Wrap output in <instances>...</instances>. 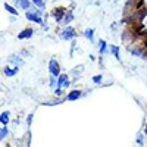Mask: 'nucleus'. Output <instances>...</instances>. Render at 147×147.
<instances>
[{"mask_svg": "<svg viewBox=\"0 0 147 147\" xmlns=\"http://www.w3.org/2000/svg\"><path fill=\"white\" fill-rule=\"evenodd\" d=\"M49 72H50V75L59 77V74H60V65L57 63L56 59H52L50 62H49Z\"/></svg>", "mask_w": 147, "mask_h": 147, "instance_id": "obj_4", "label": "nucleus"}, {"mask_svg": "<svg viewBox=\"0 0 147 147\" xmlns=\"http://www.w3.org/2000/svg\"><path fill=\"white\" fill-rule=\"evenodd\" d=\"M15 5H16L18 7L24 9V10H28V9H31V7L34 6L31 0H15Z\"/></svg>", "mask_w": 147, "mask_h": 147, "instance_id": "obj_7", "label": "nucleus"}, {"mask_svg": "<svg viewBox=\"0 0 147 147\" xmlns=\"http://www.w3.org/2000/svg\"><path fill=\"white\" fill-rule=\"evenodd\" d=\"M34 34V30L32 28H24L19 34H18V38L19 40H27V38H31Z\"/></svg>", "mask_w": 147, "mask_h": 147, "instance_id": "obj_8", "label": "nucleus"}, {"mask_svg": "<svg viewBox=\"0 0 147 147\" xmlns=\"http://www.w3.org/2000/svg\"><path fill=\"white\" fill-rule=\"evenodd\" d=\"M129 52H131V55H132V56L141 57V55H143V49H141V47H134V49H131V47H129Z\"/></svg>", "mask_w": 147, "mask_h": 147, "instance_id": "obj_19", "label": "nucleus"}, {"mask_svg": "<svg viewBox=\"0 0 147 147\" xmlns=\"http://www.w3.org/2000/svg\"><path fill=\"white\" fill-rule=\"evenodd\" d=\"M143 47L147 49V38H144V43H143Z\"/></svg>", "mask_w": 147, "mask_h": 147, "instance_id": "obj_25", "label": "nucleus"}, {"mask_svg": "<svg viewBox=\"0 0 147 147\" xmlns=\"http://www.w3.org/2000/svg\"><path fill=\"white\" fill-rule=\"evenodd\" d=\"M107 49H109V46L106 44V41H105V40H100V41H99V53H100V55H106Z\"/></svg>", "mask_w": 147, "mask_h": 147, "instance_id": "obj_18", "label": "nucleus"}, {"mask_svg": "<svg viewBox=\"0 0 147 147\" xmlns=\"http://www.w3.org/2000/svg\"><path fill=\"white\" fill-rule=\"evenodd\" d=\"M56 87H57V77L50 75V88L53 90V88H56Z\"/></svg>", "mask_w": 147, "mask_h": 147, "instance_id": "obj_20", "label": "nucleus"}, {"mask_svg": "<svg viewBox=\"0 0 147 147\" xmlns=\"http://www.w3.org/2000/svg\"><path fill=\"white\" fill-rule=\"evenodd\" d=\"M7 62L12 63V65H16V66L24 65V60H22L21 56H18V55H10V56L7 57Z\"/></svg>", "mask_w": 147, "mask_h": 147, "instance_id": "obj_10", "label": "nucleus"}, {"mask_svg": "<svg viewBox=\"0 0 147 147\" xmlns=\"http://www.w3.org/2000/svg\"><path fill=\"white\" fill-rule=\"evenodd\" d=\"M32 119H34V113H30V115H28V118H27V125H28V127H31Z\"/></svg>", "mask_w": 147, "mask_h": 147, "instance_id": "obj_22", "label": "nucleus"}, {"mask_svg": "<svg viewBox=\"0 0 147 147\" xmlns=\"http://www.w3.org/2000/svg\"><path fill=\"white\" fill-rule=\"evenodd\" d=\"M62 93H63V88H55V94L56 96H62Z\"/></svg>", "mask_w": 147, "mask_h": 147, "instance_id": "obj_24", "label": "nucleus"}, {"mask_svg": "<svg viewBox=\"0 0 147 147\" xmlns=\"http://www.w3.org/2000/svg\"><path fill=\"white\" fill-rule=\"evenodd\" d=\"M10 122V112L9 110H5V112L0 113V124L2 125H7Z\"/></svg>", "mask_w": 147, "mask_h": 147, "instance_id": "obj_11", "label": "nucleus"}, {"mask_svg": "<svg viewBox=\"0 0 147 147\" xmlns=\"http://www.w3.org/2000/svg\"><path fill=\"white\" fill-rule=\"evenodd\" d=\"M65 13H66V9L65 7H55L52 10V16L56 19V22H62Z\"/></svg>", "mask_w": 147, "mask_h": 147, "instance_id": "obj_5", "label": "nucleus"}, {"mask_svg": "<svg viewBox=\"0 0 147 147\" xmlns=\"http://www.w3.org/2000/svg\"><path fill=\"white\" fill-rule=\"evenodd\" d=\"M81 96H82L81 90H72V91H69V93L66 94L65 100H68V102H75V100H78V99H80Z\"/></svg>", "mask_w": 147, "mask_h": 147, "instance_id": "obj_6", "label": "nucleus"}, {"mask_svg": "<svg viewBox=\"0 0 147 147\" xmlns=\"http://www.w3.org/2000/svg\"><path fill=\"white\" fill-rule=\"evenodd\" d=\"M102 81H103V75H102V74L93 77V82H94V84H102Z\"/></svg>", "mask_w": 147, "mask_h": 147, "instance_id": "obj_21", "label": "nucleus"}, {"mask_svg": "<svg viewBox=\"0 0 147 147\" xmlns=\"http://www.w3.org/2000/svg\"><path fill=\"white\" fill-rule=\"evenodd\" d=\"M71 85V81H69V77L66 74H59L57 77V87L56 88H68Z\"/></svg>", "mask_w": 147, "mask_h": 147, "instance_id": "obj_3", "label": "nucleus"}, {"mask_svg": "<svg viewBox=\"0 0 147 147\" xmlns=\"http://www.w3.org/2000/svg\"><path fill=\"white\" fill-rule=\"evenodd\" d=\"M109 52L112 53L115 57H116V60H121V55H119V46H116V44H110L109 46Z\"/></svg>", "mask_w": 147, "mask_h": 147, "instance_id": "obj_13", "label": "nucleus"}, {"mask_svg": "<svg viewBox=\"0 0 147 147\" xmlns=\"http://www.w3.org/2000/svg\"><path fill=\"white\" fill-rule=\"evenodd\" d=\"M144 136L147 137V124H146V127H144Z\"/></svg>", "mask_w": 147, "mask_h": 147, "instance_id": "obj_26", "label": "nucleus"}, {"mask_svg": "<svg viewBox=\"0 0 147 147\" xmlns=\"http://www.w3.org/2000/svg\"><path fill=\"white\" fill-rule=\"evenodd\" d=\"M84 35H85V38H88V41H94V30L93 28H87L84 31Z\"/></svg>", "mask_w": 147, "mask_h": 147, "instance_id": "obj_17", "label": "nucleus"}, {"mask_svg": "<svg viewBox=\"0 0 147 147\" xmlns=\"http://www.w3.org/2000/svg\"><path fill=\"white\" fill-rule=\"evenodd\" d=\"M25 18L28 19V21H31V22H34V24H38V25H43L44 24V21H43V18H41V12H40V9L38 10H31V9H28V10H25Z\"/></svg>", "mask_w": 147, "mask_h": 147, "instance_id": "obj_1", "label": "nucleus"}, {"mask_svg": "<svg viewBox=\"0 0 147 147\" xmlns=\"http://www.w3.org/2000/svg\"><path fill=\"white\" fill-rule=\"evenodd\" d=\"M59 35H60V38H62V40L69 41V40H74V38L77 37V30L72 28V27H69V25H66Z\"/></svg>", "mask_w": 147, "mask_h": 147, "instance_id": "obj_2", "label": "nucleus"}, {"mask_svg": "<svg viewBox=\"0 0 147 147\" xmlns=\"http://www.w3.org/2000/svg\"><path fill=\"white\" fill-rule=\"evenodd\" d=\"M3 72H5V75L6 77H15L16 75V74L19 72V66H13V68H10L9 65H6L5 68H3Z\"/></svg>", "mask_w": 147, "mask_h": 147, "instance_id": "obj_9", "label": "nucleus"}, {"mask_svg": "<svg viewBox=\"0 0 147 147\" xmlns=\"http://www.w3.org/2000/svg\"><path fill=\"white\" fill-rule=\"evenodd\" d=\"M74 19H75V18H74V13H72L71 10H66V13H65V16H63V19H62V22H60V24H63V25L66 27V25H69Z\"/></svg>", "mask_w": 147, "mask_h": 147, "instance_id": "obj_12", "label": "nucleus"}, {"mask_svg": "<svg viewBox=\"0 0 147 147\" xmlns=\"http://www.w3.org/2000/svg\"><path fill=\"white\" fill-rule=\"evenodd\" d=\"M143 138H144V134H138V138H137V144L143 146Z\"/></svg>", "mask_w": 147, "mask_h": 147, "instance_id": "obj_23", "label": "nucleus"}, {"mask_svg": "<svg viewBox=\"0 0 147 147\" xmlns=\"http://www.w3.org/2000/svg\"><path fill=\"white\" fill-rule=\"evenodd\" d=\"M5 9L9 12V13L12 15V16H18L19 15V12H18V9L16 7H13L12 5H9V3H5Z\"/></svg>", "mask_w": 147, "mask_h": 147, "instance_id": "obj_14", "label": "nucleus"}, {"mask_svg": "<svg viewBox=\"0 0 147 147\" xmlns=\"http://www.w3.org/2000/svg\"><path fill=\"white\" fill-rule=\"evenodd\" d=\"M32 5L37 7V9H40V10H44L46 9V0H31Z\"/></svg>", "mask_w": 147, "mask_h": 147, "instance_id": "obj_15", "label": "nucleus"}, {"mask_svg": "<svg viewBox=\"0 0 147 147\" xmlns=\"http://www.w3.org/2000/svg\"><path fill=\"white\" fill-rule=\"evenodd\" d=\"M7 136H9V128H7V125H2V128H0V141H3Z\"/></svg>", "mask_w": 147, "mask_h": 147, "instance_id": "obj_16", "label": "nucleus"}]
</instances>
